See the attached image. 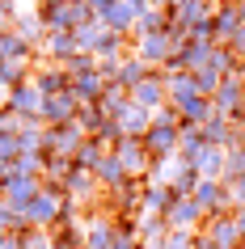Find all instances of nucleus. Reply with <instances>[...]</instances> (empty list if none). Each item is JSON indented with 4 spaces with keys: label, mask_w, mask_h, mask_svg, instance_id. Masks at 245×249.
Returning a JSON list of instances; mask_svg holds the SVG:
<instances>
[{
    "label": "nucleus",
    "mask_w": 245,
    "mask_h": 249,
    "mask_svg": "<svg viewBox=\"0 0 245 249\" xmlns=\"http://www.w3.org/2000/svg\"><path fill=\"white\" fill-rule=\"evenodd\" d=\"M216 30H220V34H237V30H241L237 9H220V13H216Z\"/></svg>",
    "instance_id": "1"
},
{
    "label": "nucleus",
    "mask_w": 245,
    "mask_h": 249,
    "mask_svg": "<svg viewBox=\"0 0 245 249\" xmlns=\"http://www.w3.org/2000/svg\"><path fill=\"white\" fill-rule=\"evenodd\" d=\"M140 89H144V93H140L144 102H152V97H161V89H156V85H140Z\"/></svg>",
    "instance_id": "5"
},
{
    "label": "nucleus",
    "mask_w": 245,
    "mask_h": 249,
    "mask_svg": "<svg viewBox=\"0 0 245 249\" xmlns=\"http://www.w3.org/2000/svg\"><path fill=\"white\" fill-rule=\"evenodd\" d=\"M161 51H165V38H148L144 42V59H165Z\"/></svg>",
    "instance_id": "3"
},
{
    "label": "nucleus",
    "mask_w": 245,
    "mask_h": 249,
    "mask_svg": "<svg viewBox=\"0 0 245 249\" xmlns=\"http://www.w3.org/2000/svg\"><path fill=\"white\" fill-rule=\"evenodd\" d=\"M131 21V4H110V26H127Z\"/></svg>",
    "instance_id": "2"
},
{
    "label": "nucleus",
    "mask_w": 245,
    "mask_h": 249,
    "mask_svg": "<svg viewBox=\"0 0 245 249\" xmlns=\"http://www.w3.org/2000/svg\"><path fill=\"white\" fill-rule=\"evenodd\" d=\"M237 97H241V89H237V85H224V89H220V106H237Z\"/></svg>",
    "instance_id": "4"
}]
</instances>
